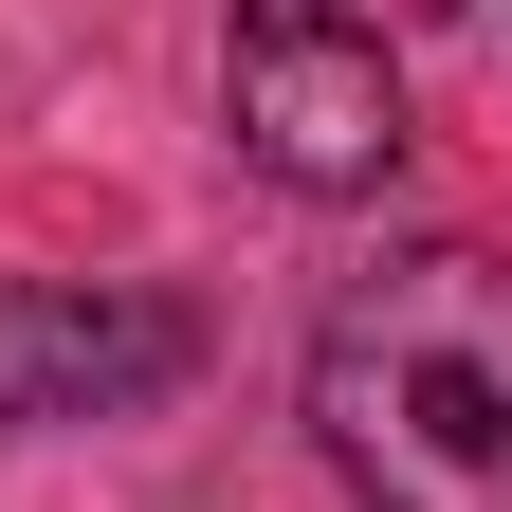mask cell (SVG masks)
I'll use <instances>...</instances> for the list:
<instances>
[{
	"label": "cell",
	"mask_w": 512,
	"mask_h": 512,
	"mask_svg": "<svg viewBox=\"0 0 512 512\" xmlns=\"http://www.w3.org/2000/svg\"><path fill=\"white\" fill-rule=\"evenodd\" d=\"M311 458L366 512H512V256L421 238L311 330Z\"/></svg>",
	"instance_id": "1"
},
{
	"label": "cell",
	"mask_w": 512,
	"mask_h": 512,
	"mask_svg": "<svg viewBox=\"0 0 512 512\" xmlns=\"http://www.w3.org/2000/svg\"><path fill=\"white\" fill-rule=\"evenodd\" d=\"M238 147L293 202H366L403 165V74L366 19H238Z\"/></svg>",
	"instance_id": "2"
},
{
	"label": "cell",
	"mask_w": 512,
	"mask_h": 512,
	"mask_svg": "<svg viewBox=\"0 0 512 512\" xmlns=\"http://www.w3.org/2000/svg\"><path fill=\"white\" fill-rule=\"evenodd\" d=\"M183 384V311L165 293H55V275H0V439L37 421H110Z\"/></svg>",
	"instance_id": "3"
}]
</instances>
